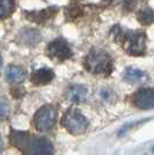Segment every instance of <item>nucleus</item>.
Instances as JSON below:
<instances>
[{
    "label": "nucleus",
    "instance_id": "nucleus-18",
    "mask_svg": "<svg viewBox=\"0 0 154 155\" xmlns=\"http://www.w3.org/2000/svg\"><path fill=\"white\" fill-rule=\"evenodd\" d=\"M1 65H2V59H1V56H0V67H1Z\"/></svg>",
    "mask_w": 154,
    "mask_h": 155
},
{
    "label": "nucleus",
    "instance_id": "nucleus-7",
    "mask_svg": "<svg viewBox=\"0 0 154 155\" xmlns=\"http://www.w3.org/2000/svg\"><path fill=\"white\" fill-rule=\"evenodd\" d=\"M153 89L142 88L137 91L135 96V104L140 109H152L153 108Z\"/></svg>",
    "mask_w": 154,
    "mask_h": 155
},
{
    "label": "nucleus",
    "instance_id": "nucleus-9",
    "mask_svg": "<svg viewBox=\"0 0 154 155\" xmlns=\"http://www.w3.org/2000/svg\"><path fill=\"white\" fill-rule=\"evenodd\" d=\"M123 79L130 84H140L147 79V74L135 67H128L123 73Z\"/></svg>",
    "mask_w": 154,
    "mask_h": 155
},
{
    "label": "nucleus",
    "instance_id": "nucleus-8",
    "mask_svg": "<svg viewBox=\"0 0 154 155\" xmlns=\"http://www.w3.org/2000/svg\"><path fill=\"white\" fill-rule=\"evenodd\" d=\"M53 78H55V73L51 68L42 67V68H38L35 72H32V84H37V86H42V84H46L51 82Z\"/></svg>",
    "mask_w": 154,
    "mask_h": 155
},
{
    "label": "nucleus",
    "instance_id": "nucleus-15",
    "mask_svg": "<svg viewBox=\"0 0 154 155\" xmlns=\"http://www.w3.org/2000/svg\"><path fill=\"white\" fill-rule=\"evenodd\" d=\"M53 12H55V9L53 8H48V9H45V11H42V12H37V13H32V14H28V15H30V16H34V20L36 21V22H38V23H42V22H44L45 20H48L50 16L53 15Z\"/></svg>",
    "mask_w": 154,
    "mask_h": 155
},
{
    "label": "nucleus",
    "instance_id": "nucleus-3",
    "mask_svg": "<svg viewBox=\"0 0 154 155\" xmlns=\"http://www.w3.org/2000/svg\"><path fill=\"white\" fill-rule=\"evenodd\" d=\"M85 67L94 74H109L112 71V60L102 49H93L85 59Z\"/></svg>",
    "mask_w": 154,
    "mask_h": 155
},
{
    "label": "nucleus",
    "instance_id": "nucleus-2",
    "mask_svg": "<svg viewBox=\"0 0 154 155\" xmlns=\"http://www.w3.org/2000/svg\"><path fill=\"white\" fill-rule=\"evenodd\" d=\"M117 35V39L122 41L125 51L132 56H142L146 50V41L147 37L141 30L137 31L122 32L118 27V31H114Z\"/></svg>",
    "mask_w": 154,
    "mask_h": 155
},
{
    "label": "nucleus",
    "instance_id": "nucleus-11",
    "mask_svg": "<svg viewBox=\"0 0 154 155\" xmlns=\"http://www.w3.org/2000/svg\"><path fill=\"white\" fill-rule=\"evenodd\" d=\"M87 93H88V91H87V88L85 86L75 84V86H72L69 89L67 98L73 103H80V102H84L86 100Z\"/></svg>",
    "mask_w": 154,
    "mask_h": 155
},
{
    "label": "nucleus",
    "instance_id": "nucleus-13",
    "mask_svg": "<svg viewBox=\"0 0 154 155\" xmlns=\"http://www.w3.org/2000/svg\"><path fill=\"white\" fill-rule=\"evenodd\" d=\"M14 0H0V19L9 16L14 11Z\"/></svg>",
    "mask_w": 154,
    "mask_h": 155
},
{
    "label": "nucleus",
    "instance_id": "nucleus-17",
    "mask_svg": "<svg viewBox=\"0 0 154 155\" xmlns=\"http://www.w3.org/2000/svg\"><path fill=\"white\" fill-rule=\"evenodd\" d=\"M4 148V142H2V139H1V137H0V152Z\"/></svg>",
    "mask_w": 154,
    "mask_h": 155
},
{
    "label": "nucleus",
    "instance_id": "nucleus-4",
    "mask_svg": "<svg viewBox=\"0 0 154 155\" xmlns=\"http://www.w3.org/2000/svg\"><path fill=\"white\" fill-rule=\"evenodd\" d=\"M62 124L72 134H81L88 127L87 118L77 109L67 110L62 119Z\"/></svg>",
    "mask_w": 154,
    "mask_h": 155
},
{
    "label": "nucleus",
    "instance_id": "nucleus-14",
    "mask_svg": "<svg viewBox=\"0 0 154 155\" xmlns=\"http://www.w3.org/2000/svg\"><path fill=\"white\" fill-rule=\"evenodd\" d=\"M137 19L139 20V22L142 25H151L153 22V11L152 8H144L138 12L137 14Z\"/></svg>",
    "mask_w": 154,
    "mask_h": 155
},
{
    "label": "nucleus",
    "instance_id": "nucleus-10",
    "mask_svg": "<svg viewBox=\"0 0 154 155\" xmlns=\"http://www.w3.org/2000/svg\"><path fill=\"white\" fill-rule=\"evenodd\" d=\"M5 78L11 84H21L26 79V72L20 66H8L5 71Z\"/></svg>",
    "mask_w": 154,
    "mask_h": 155
},
{
    "label": "nucleus",
    "instance_id": "nucleus-6",
    "mask_svg": "<svg viewBox=\"0 0 154 155\" xmlns=\"http://www.w3.org/2000/svg\"><path fill=\"white\" fill-rule=\"evenodd\" d=\"M48 52L52 58H56L58 60H66L72 57V50L70 45L65 39H56L51 42L48 46Z\"/></svg>",
    "mask_w": 154,
    "mask_h": 155
},
{
    "label": "nucleus",
    "instance_id": "nucleus-1",
    "mask_svg": "<svg viewBox=\"0 0 154 155\" xmlns=\"http://www.w3.org/2000/svg\"><path fill=\"white\" fill-rule=\"evenodd\" d=\"M9 140L23 155H53V145L44 137L32 136L28 132L12 131Z\"/></svg>",
    "mask_w": 154,
    "mask_h": 155
},
{
    "label": "nucleus",
    "instance_id": "nucleus-12",
    "mask_svg": "<svg viewBox=\"0 0 154 155\" xmlns=\"http://www.w3.org/2000/svg\"><path fill=\"white\" fill-rule=\"evenodd\" d=\"M19 39L26 45H35L41 41V34L36 29H23L19 35Z\"/></svg>",
    "mask_w": 154,
    "mask_h": 155
},
{
    "label": "nucleus",
    "instance_id": "nucleus-19",
    "mask_svg": "<svg viewBox=\"0 0 154 155\" xmlns=\"http://www.w3.org/2000/svg\"><path fill=\"white\" fill-rule=\"evenodd\" d=\"M107 1H111V0H107Z\"/></svg>",
    "mask_w": 154,
    "mask_h": 155
},
{
    "label": "nucleus",
    "instance_id": "nucleus-5",
    "mask_svg": "<svg viewBox=\"0 0 154 155\" xmlns=\"http://www.w3.org/2000/svg\"><path fill=\"white\" fill-rule=\"evenodd\" d=\"M56 117H57V111L55 108L50 105L42 107L41 109L36 112L34 123L36 129L41 132H48L55 126L56 123Z\"/></svg>",
    "mask_w": 154,
    "mask_h": 155
},
{
    "label": "nucleus",
    "instance_id": "nucleus-16",
    "mask_svg": "<svg viewBox=\"0 0 154 155\" xmlns=\"http://www.w3.org/2000/svg\"><path fill=\"white\" fill-rule=\"evenodd\" d=\"M9 111H11V108H9L8 101L4 97H0V120L8 117Z\"/></svg>",
    "mask_w": 154,
    "mask_h": 155
}]
</instances>
